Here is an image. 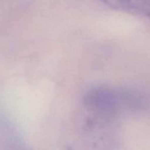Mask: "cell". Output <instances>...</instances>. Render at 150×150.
Here are the masks:
<instances>
[{
    "label": "cell",
    "instance_id": "6da1fadb",
    "mask_svg": "<svg viewBox=\"0 0 150 150\" xmlns=\"http://www.w3.org/2000/svg\"><path fill=\"white\" fill-rule=\"evenodd\" d=\"M83 105L91 115L115 120L123 114L146 109L149 100L136 88L99 86L85 93Z\"/></svg>",
    "mask_w": 150,
    "mask_h": 150
},
{
    "label": "cell",
    "instance_id": "7a4b0ae2",
    "mask_svg": "<svg viewBox=\"0 0 150 150\" xmlns=\"http://www.w3.org/2000/svg\"><path fill=\"white\" fill-rule=\"evenodd\" d=\"M109 8L150 20V0H99Z\"/></svg>",
    "mask_w": 150,
    "mask_h": 150
},
{
    "label": "cell",
    "instance_id": "3957f363",
    "mask_svg": "<svg viewBox=\"0 0 150 150\" xmlns=\"http://www.w3.org/2000/svg\"><path fill=\"white\" fill-rule=\"evenodd\" d=\"M67 150H73V149H72L70 147H68V148H67Z\"/></svg>",
    "mask_w": 150,
    "mask_h": 150
}]
</instances>
